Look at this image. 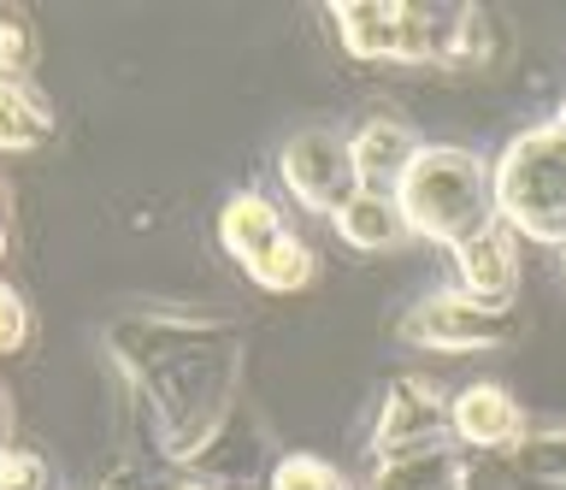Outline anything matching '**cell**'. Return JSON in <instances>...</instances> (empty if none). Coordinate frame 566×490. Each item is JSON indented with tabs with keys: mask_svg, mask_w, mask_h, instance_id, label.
Listing matches in <instances>:
<instances>
[{
	"mask_svg": "<svg viewBox=\"0 0 566 490\" xmlns=\"http://www.w3.org/2000/svg\"><path fill=\"white\" fill-rule=\"evenodd\" d=\"M520 331V313L472 302L460 284H442L431 295H419L413 307L396 320V337L413 348H437V355H467V348H502Z\"/></svg>",
	"mask_w": 566,
	"mask_h": 490,
	"instance_id": "5b68a950",
	"label": "cell"
},
{
	"mask_svg": "<svg viewBox=\"0 0 566 490\" xmlns=\"http://www.w3.org/2000/svg\"><path fill=\"white\" fill-rule=\"evenodd\" d=\"M490 184H495V219L513 237L566 254V131L555 118L507 136L502 154L490 160Z\"/></svg>",
	"mask_w": 566,
	"mask_h": 490,
	"instance_id": "3957f363",
	"label": "cell"
},
{
	"mask_svg": "<svg viewBox=\"0 0 566 490\" xmlns=\"http://www.w3.org/2000/svg\"><path fill=\"white\" fill-rule=\"evenodd\" d=\"M331 225H336V237H343L348 249H360V254H396V249L413 242L396 196H384V189H360Z\"/></svg>",
	"mask_w": 566,
	"mask_h": 490,
	"instance_id": "4fadbf2b",
	"label": "cell"
},
{
	"mask_svg": "<svg viewBox=\"0 0 566 490\" xmlns=\"http://www.w3.org/2000/svg\"><path fill=\"white\" fill-rule=\"evenodd\" d=\"M478 484V461L460 444H431L413 455H384L371 461L360 490H472Z\"/></svg>",
	"mask_w": 566,
	"mask_h": 490,
	"instance_id": "30bf717a",
	"label": "cell"
},
{
	"mask_svg": "<svg viewBox=\"0 0 566 490\" xmlns=\"http://www.w3.org/2000/svg\"><path fill=\"white\" fill-rule=\"evenodd\" d=\"M106 355L148 402L159 455L195 461L219 444L242 378V331L219 313L142 307L106 331Z\"/></svg>",
	"mask_w": 566,
	"mask_h": 490,
	"instance_id": "6da1fadb",
	"label": "cell"
},
{
	"mask_svg": "<svg viewBox=\"0 0 566 490\" xmlns=\"http://www.w3.org/2000/svg\"><path fill=\"white\" fill-rule=\"evenodd\" d=\"M449 402L454 396H442V384L424 378V373L389 378V390L378 402V419H371V461L449 444Z\"/></svg>",
	"mask_w": 566,
	"mask_h": 490,
	"instance_id": "8992f818",
	"label": "cell"
},
{
	"mask_svg": "<svg viewBox=\"0 0 566 490\" xmlns=\"http://www.w3.org/2000/svg\"><path fill=\"white\" fill-rule=\"evenodd\" d=\"M0 254H7V237H0Z\"/></svg>",
	"mask_w": 566,
	"mask_h": 490,
	"instance_id": "cb8c5ba5",
	"label": "cell"
},
{
	"mask_svg": "<svg viewBox=\"0 0 566 490\" xmlns=\"http://www.w3.org/2000/svg\"><path fill=\"white\" fill-rule=\"evenodd\" d=\"M0 237H7V184H0Z\"/></svg>",
	"mask_w": 566,
	"mask_h": 490,
	"instance_id": "7402d4cb",
	"label": "cell"
},
{
	"mask_svg": "<svg viewBox=\"0 0 566 490\" xmlns=\"http://www.w3.org/2000/svg\"><path fill=\"white\" fill-rule=\"evenodd\" d=\"M30 337H35V313H30V302H24V290L0 278V361H7V355H24Z\"/></svg>",
	"mask_w": 566,
	"mask_h": 490,
	"instance_id": "ac0fdd59",
	"label": "cell"
},
{
	"mask_svg": "<svg viewBox=\"0 0 566 490\" xmlns=\"http://www.w3.org/2000/svg\"><path fill=\"white\" fill-rule=\"evenodd\" d=\"M35 60H42L35 24L24 19V12H0V83H30Z\"/></svg>",
	"mask_w": 566,
	"mask_h": 490,
	"instance_id": "e0dca14e",
	"label": "cell"
},
{
	"mask_svg": "<svg viewBox=\"0 0 566 490\" xmlns=\"http://www.w3.org/2000/svg\"><path fill=\"white\" fill-rule=\"evenodd\" d=\"M53 136V107L30 83H0V154H35Z\"/></svg>",
	"mask_w": 566,
	"mask_h": 490,
	"instance_id": "9a60e30c",
	"label": "cell"
},
{
	"mask_svg": "<svg viewBox=\"0 0 566 490\" xmlns=\"http://www.w3.org/2000/svg\"><path fill=\"white\" fill-rule=\"evenodd\" d=\"M283 231H290V225H283V207L265 196V189H237V196H224V207H219V249L237 260L242 272L254 267Z\"/></svg>",
	"mask_w": 566,
	"mask_h": 490,
	"instance_id": "7c38bea8",
	"label": "cell"
},
{
	"mask_svg": "<svg viewBox=\"0 0 566 490\" xmlns=\"http://www.w3.org/2000/svg\"><path fill=\"white\" fill-rule=\"evenodd\" d=\"M555 125H560V131H566V101H560V107H555Z\"/></svg>",
	"mask_w": 566,
	"mask_h": 490,
	"instance_id": "603a6c76",
	"label": "cell"
},
{
	"mask_svg": "<svg viewBox=\"0 0 566 490\" xmlns=\"http://www.w3.org/2000/svg\"><path fill=\"white\" fill-rule=\"evenodd\" d=\"M419 148H424L419 131L396 113H371L366 125L348 131V154H354V171H360V189H384V196L401 184V171L413 166Z\"/></svg>",
	"mask_w": 566,
	"mask_h": 490,
	"instance_id": "8fae6325",
	"label": "cell"
},
{
	"mask_svg": "<svg viewBox=\"0 0 566 490\" xmlns=\"http://www.w3.org/2000/svg\"><path fill=\"white\" fill-rule=\"evenodd\" d=\"M171 490H219L212 479H189V484H171Z\"/></svg>",
	"mask_w": 566,
	"mask_h": 490,
	"instance_id": "44dd1931",
	"label": "cell"
},
{
	"mask_svg": "<svg viewBox=\"0 0 566 490\" xmlns=\"http://www.w3.org/2000/svg\"><path fill=\"white\" fill-rule=\"evenodd\" d=\"M449 444H460L472 461H495V455H520L531 444L525 431V408L513 402L507 384L495 378H478V384H460L454 402H449Z\"/></svg>",
	"mask_w": 566,
	"mask_h": 490,
	"instance_id": "52a82bcc",
	"label": "cell"
},
{
	"mask_svg": "<svg viewBox=\"0 0 566 490\" xmlns=\"http://www.w3.org/2000/svg\"><path fill=\"white\" fill-rule=\"evenodd\" d=\"M331 30L343 42L348 60L360 65H401V42H407V0H336Z\"/></svg>",
	"mask_w": 566,
	"mask_h": 490,
	"instance_id": "9c48e42d",
	"label": "cell"
},
{
	"mask_svg": "<svg viewBox=\"0 0 566 490\" xmlns=\"http://www.w3.org/2000/svg\"><path fill=\"white\" fill-rule=\"evenodd\" d=\"M454 284L484 307L513 313V295H520V237L507 231L502 219L490 231H478L472 242L454 249Z\"/></svg>",
	"mask_w": 566,
	"mask_h": 490,
	"instance_id": "ba28073f",
	"label": "cell"
},
{
	"mask_svg": "<svg viewBox=\"0 0 566 490\" xmlns=\"http://www.w3.org/2000/svg\"><path fill=\"white\" fill-rule=\"evenodd\" d=\"M277 178H283V196H290L301 213H318V219H336L354 196H360V171H354L348 136L331 131V125L295 131L277 154Z\"/></svg>",
	"mask_w": 566,
	"mask_h": 490,
	"instance_id": "277c9868",
	"label": "cell"
},
{
	"mask_svg": "<svg viewBox=\"0 0 566 490\" xmlns=\"http://www.w3.org/2000/svg\"><path fill=\"white\" fill-rule=\"evenodd\" d=\"M7 431H12V402H7V390H0V449H7Z\"/></svg>",
	"mask_w": 566,
	"mask_h": 490,
	"instance_id": "ffe728a7",
	"label": "cell"
},
{
	"mask_svg": "<svg viewBox=\"0 0 566 490\" xmlns=\"http://www.w3.org/2000/svg\"><path fill=\"white\" fill-rule=\"evenodd\" d=\"M265 490H360V484H354L331 455L290 449V455H277V461H272V472H265Z\"/></svg>",
	"mask_w": 566,
	"mask_h": 490,
	"instance_id": "2e32d148",
	"label": "cell"
},
{
	"mask_svg": "<svg viewBox=\"0 0 566 490\" xmlns=\"http://www.w3.org/2000/svg\"><path fill=\"white\" fill-rule=\"evenodd\" d=\"M0 490H53L48 461L24 444H7L0 449Z\"/></svg>",
	"mask_w": 566,
	"mask_h": 490,
	"instance_id": "d6986e66",
	"label": "cell"
},
{
	"mask_svg": "<svg viewBox=\"0 0 566 490\" xmlns=\"http://www.w3.org/2000/svg\"><path fill=\"white\" fill-rule=\"evenodd\" d=\"M248 284L265 295H301L318 284V249L301 231H283L272 249H265L254 267H248Z\"/></svg>",
	"mask_w": 566,
	"mask_h": 490,
	"instance_id": "5bb4252c",
	"label": "cell"
},
{
	"mask_svg": "<svg viewBox=\"0 0 566 490\" xmlns=\"http://www.w3.org/2000/svg\"><path fill=\"white\" fill-rule=\"evenodd\" d=\"M389 196H396L407 231H413L419 242L449 249V254L495 225L490 160L472 154V148H460V143H424Z\"/></svg>",
	"mask_w": 566,
	"mask_h": 490,
	"instance_id": "7a4b0ae2",
	"label": "cell"
}]
</instances>
